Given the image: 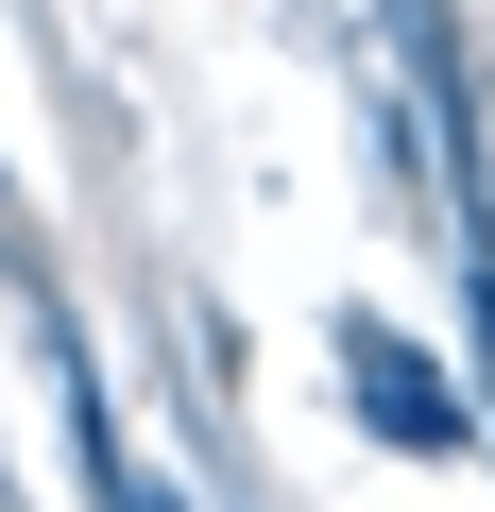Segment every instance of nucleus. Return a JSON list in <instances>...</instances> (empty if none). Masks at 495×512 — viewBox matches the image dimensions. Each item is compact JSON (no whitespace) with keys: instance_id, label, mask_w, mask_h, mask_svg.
I'll return each instance as SVG.
<instances>
[{"instance_id":"obj_1","label":"nucleus","mask_w":495,"mask_h":512,"mask_svg":"<svg viewBox=\"0 0 495 512\" xmlns=\"http://www.w3.org/2000/svg\"><path fill=\"white\" fill-rule=\"evenodd\" d=\"M342 359H359V410H376V427H393V444H427V461H444V444H461V393H444V376H427V359H410V342H376V325H359V342H342Z\"/></svg>"}]
</instances>
